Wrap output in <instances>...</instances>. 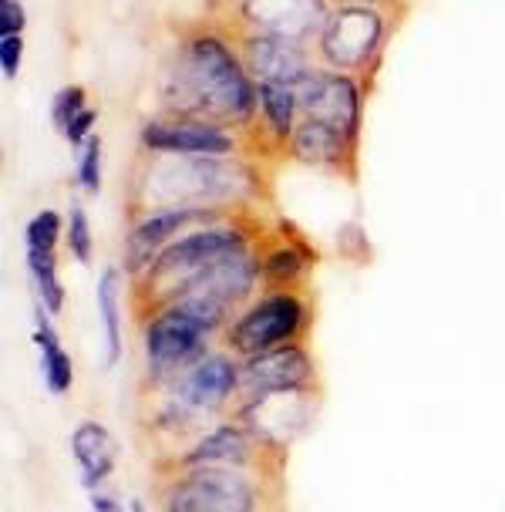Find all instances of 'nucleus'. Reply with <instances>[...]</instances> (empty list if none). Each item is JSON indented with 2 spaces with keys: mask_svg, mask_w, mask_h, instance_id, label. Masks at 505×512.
<instances>
[{
  "mask_svg": "<svg viewBox=\"0 0 505 512\" xmlns=\"http://www.w3.org/2000/svg\"><path fill=\"white\" fill-rule=\"evenodd\" d=\"M246 250H253L250 236H246L240 226L219 223V219L182 233L179 240L152 263V270L145 273L139 283H132L135 294H139V314L176 300L192 280H199L202 273L213 270L216 263H223L229 256L246 253Z\"/></svg>",
  "mask_w": 505,
  "mask_h": 512,
  "instance_id": "f257e3e1",
  "label": "nucleus"
},
{
  "mask_svg": "<svg viewBox=\"0 0 505 512\" xmlns=\"http://www.w3.org/2000/svg\"><path fill=\"white\" fill-rule=\"evenodd\" d=\"M145 196L155 209H213L219 203L253 196V176L246 166L223 155H172L165 162H155L145 179Z\"/></svg>",
  "mask_w": 505,
  "mask_h": 512,
  "instance_id": "f03ea898",
  "label": "nucleus"
},
{
  "mask_svg": "<svg viewBox=\"0 0 505 512\" xmlns=\"http://www.w3.org/2000/svg\"><path fill=\"white\" fill-rule=\"evenodd\" d=\"M253 102V85L223 44L213 38L192 44L176 85V105L182 112L209 118H246L253 112Z\"/></svg>",
  "mask_w": 505,
  "mask_h": 512,
  "instance_id": "7ed1b4c3",
  "label": "nucleus"
},
{
  "mask_svg": "<svg viewBox=\"0 0 505 512\" xmlns=\"http://www.w3.org/2000/svg\"><path fill=\"white\" fill-rule=\"evenodd\" d=\"M314 310L300 290H263L229 320L223 331V347L236 361H250L277 347L300 344L310 331Z\"/></svg>",
  "mask_w": 505,
  "mask_h": 512,
  "instance_id": "20e7f679",
  "label": "nucleus"
},
{
  "mask_svg": "<svg viewBox=\"0 0 505 512\" xmlns=\"http://www.w3.org/2000/svg\"><path fill=\"white\" fill-rule=\"evenodd\" d=\"M266 489L246 469H169L155 489V512H263Z\"/></svg>",
  "mask_w": 505,
  "mask_h": 512,
  "instance_id": "39448f33",
  "label": "nucleus"
},
{
  "mask_svg": "<svg viewBox=\"0 0 505 512\" xmlns=\"http://www.w3.org/2000/svg\"><path fill=\"white\" fill-rule=\"evenodd\" d=\"M139 341H142L145 381L152 388H165V384L176 381L186 368H192L202 354L213 351L216 334L202 320L186 314L182 307L162 304L139 314Z\"/></svg>",
  "mask_w": 505,
  "mask_h": 512,
  "instance_id": "423d86ee",
  "label": "nucleus"
},
{
  "mask_svg": "<svg viewBox=\"0 0 505 512\" xmlns=\"http://www.w3.org/2000/svg\"><path fill=\"white\" fill-rule=\"evenodd\" d=\"M260 283H263L260 256L253 250H246V253L229 256L223 263H216L213 270H206L199 280H192L176 300H169V304L182 307L186 314L202 320L216 337H223L229 320L256 297Z\"/></svg>",
  "mask_w": 505,
  "mask_h": 512,
  "instance_id": "0eeeda50",
  "label": "nucleus"
},
{
  "mask_svg": "<svg viewBox=\"0 0 505 512\" xmlns=\"http://www.w3.org/2000/svg\"><path fill=\"white\" fill-rule=\"evenodd\" d=\"M317 415V391H287V395H266L240 401L233 418L256 438L263 455H280L307 435Z\"/></svg>",
  "mask_w": 505,
  "mask_h": 512,
  "instance_id": "6e6552de",
  "label": "nucleus"
},
{
  "mask_svg": "<svg viewBox=\"0 0 505 512\" xmlns=\"http://www.w3.org/2000/svg\"><path fill=\"white\" fill-rule=\"evenodd\" d=\"M155 391H165V395L182 401L196 415L219 422L229 408L240 405V361L226 347H213L192 368L182 371L176 381H169L165 388Z\"/></svg>",
  "mask_w": 505,
  "mask_h": 512,
  "instance_id": "1a4fd4ad",
  "label": "nucleus"
},
{
  "mask_svg": "<svg viewBox=\"0 0 505 512\" xmlns=\"http://www.w3.org/2000/svg\"><path fill=\"white\" fill-rule=\"evenodd\" d=\"M216 223V209H179V206H159L149 209L145 216L135 219L125 233L122 246V270L128 283H139L152 263L179 240L182 233L196 230V226Z\"/></svg>",
  "mask_w": 505,
  "mask_h": 512,
  "instance_id": "9d476101",
  "label": "nucleus"
},
{
  "mask_svg": "<svg viewBox=\"0 0 505 512\" xmlns=\"http://www.w3.org/2000/svg\"><path fill=\"white\" fill-rule=\"evenodd\" d=\"M287 391H317V364L303 341L240 361V401L287 395Z\"/></svg>",
  "mask_w": 505,
  "mask_h": 512,
  "instance_id": "9b49d317",
  "label": "nucleus"
},
{
  "mask_svg": "<svg viewBox=\"0 0 505 512\" xmlns=\"http://www.w3.org/2000/svg\"><path fill=\"white\" fill-rule=\"evenodd\" d=\"M260 459H266L256 438L236 422V418H219L199 438L182 448L172 459V469H246L256 472Z\"/></svg>",
  "mask_w": 505,
  "mask_h": 512,
  "instance_id": "f8f14e48",
  "label": "nucleus"
},
{
  "mask_svg": "<svg viewBox=\"0 0 505 512\" xmlns=\"http://www.w3.org/2000/svg\"><path fill=\"white\" fill-rule=\"evenodd\" d=\"M68 452H71V459H75L78 486L85 496L101 486H108V479H112L118 469V459H122V445H118L115 432L105 422H98V418H81V422L71 428Z\"/></svg>",
  "mask_w": 505,
  "mask_h": 512,
  "instance_id": "ddd939ff",
  "label": "nucleus"
},
{
  "mask_svg": "<svg viewBox=\"0 0 505 512\" xmlns=\"http://www.w3.org/2000/svg\"><path fill=\"white\" fill-rule=\"evenodd\" d=\"M297 105L303 108L307 122H320L341 132L347 142L357 135V91L344 78H317L310 75L297 88Z\"/></svg>",
  "mask_w": 505,
  "mask_h": 512,
  "instance_id": "4468645a",
  "label": "nucleus"
},
{
  "mask_svg": "<svg viewBox=\"0 0 505 512\" xmlns=\"http://www.w3.org/2000/svg\"><path fill=\"white\" fill-rule=\"evenodd\" d=\"M58 317H51L48 310L34 304V320H31V341L34 351H38V371H41V384L51 398H64L75 388V361H71V351L64 344V337L54 324Z\"/></svg>",
  "mask_w": 505,
  "mask_h": 512,
  "instance_id": "2eb2a0df",
  "label": "nucleus"
},
{
  "mask_svg": "<svg viewBox=\"0 0 505 512\" xmlns=\"http://www.w3.org/2000/svg\"><path fill=\"white\" fill-rule=\"evenodd\" d=\"M142 142L155 152L169 155H226L233 139L206 122H152L142 128Z\"/></svg>",
  "mask_w": 505,
  "mask_h": 512,
  "instance_id": "dca6fc26",
  "label": "nucleus"
},
{
  "mask_svg": "<svg viewBox=\"0 0 505 512\" xmlns=\"http://www.w3.org/2000/svg\"><path fill=\"white\" fill-rule=\"evenodd\" d=\"M125 270L115 263L101 267L95 277V317L101 327V368L112 371L125 354V334H122V307H125Z\"/></svg>",
  "mask_w": 505,
  "mask_h": 512,
  "instance_id": "f3484780",
  "label": "nucleus"
},
{
  "mask_svg": "<svg viewBox=\"0 0 505 512\" xmlns=\"http://www.w3.org/2000/svg\"><path fill=\"white\" fill-rule=\"evenodd\" d=\"M381 38V17L367 7H344L341 14L330 21L324 34V51L330 61L357 64L374 51V44Z\"/></svg>",
  "mask_w": 505,
  "mask_h": 512,
  "instance_id": "a211bd4d",
  "label": "nucleus"
},
{
  "mask_svg": "<svg viewBox=\"0 0 505 512\" xmlns=\"http://www.w3.org/2000/svg\"><path fill=\"white\" fill-rule=\"evenodd\" d=\"M250 64L263 85H283L297 91L310 78L303 58L283 38H256L250 44Z\"/></svg>",
  "mask_w": 505,
  "mask_h": 512,
  "instance_id": "6ab92c4d",
  "label": "nucleus"
},
{
  "mask_svg": "<svg viewBox=\"0 0 505 512\" xmlns=\"http://www.w3.org/2000/svg\"><path fill=\"white\" fill-rule=\"evenodd\" d=\"M253 21L266 27L270 38H297L320 24V4L317 0H250Z\"/></svg>",
  "mask_w": 505,
  "mask_h": 512,
  "instance_id": "aec40b11",
  "label": "nucleus"
},
{
  "mask_svg": "<svg viewBox=\"0 0 505 512\" xmlns=\"http://www.w3.org/2000/svg\"><path fill=\"white\" fill-rule=\"evenodd\" d=\"M24 267L27 280L34 287V304L48 310L51 317L64 314V283L58 273V250H41V246H24Z\"/></svg>",
  "mask_w": 505,
  "mask_h": 512,
  "instance_id": "412c9836",
  "label": "nucleus"
},
{
  "mask_svg": "<svg viewBox=\"0 0 505 512\" xmlns=\"http://www.w3.org/2000/svg\"><path fill=\"white\" fill-rule=\"evenodd\" d=\"M347 145L351 142H347L341 132H334V128H327L320 122H303L297 128V135H293V152H297V159H303L307 166H337Z\"/></svg>",
  "mask_w": 505,
  "mask_h": 512,
  "instance_id": "4be33fe9",
  "label": "nucleus"
},
{
  "mask_svg": "<svg viewBox=\"0 0 505 512\" xmlns=\"http://www.w3.org/2000/svg\"><path fill=\"white\" fill-rule=\"evenodd\" d=\"M260 273L266 290H293V283H300L307 273V253L287 243L273 246L260 256Z\"/></svg>",
  "mask_w": 505,
  "mask_h": 512,
  "instance_id": "5701e85b",
  "label": "nucleus"
},
{
  "mask_svg": "<svg viewBox=\"0 0 505 512\" xmlns=\"http://www.w3.org/2000/svg\"><path fill=\"white\" fill-rule=\"evenodd\" d=\"M64 246H68V253L75 256V263H81V267L91 263V253H95V233H91L88 213L81 203H71L68 216H64Z\"/></svg>",
  "mask_w": 505,
  "mask_h": 512,
  "instance_id": "b1692460",
  "label": "nucleus"
},
{
  "mask_svg": "<svg viewBox=\"0 0 505 512\" xmlns=\"http://www.w3.org/2000/svg\"><path fill=\"white\" fill-rule=\"evenodd\" d=\"M256 91H260L263 112L270 118L273 132H277L280 139H287L290 125H293V108H297V91L283 88V85H256Z\"/></svg>",
  "mask_w": 505,
  "mask_h": 512,
  "instance_id": "393cba45",
  "label": "nucleus"
},
{
  "mask_svg": "<svg viewBox=\"0 0 505 512\" xmlns=\"http://www.w3.org/2000/svg\"><path fill=\"white\" fill-rule=\"evenodd\" d=\"M75 179L85 196H98V189H101V139L98 135H91L85 142V149H81Z\"/></svg>",
  "mask_w": 505,
  "mask_h": 512,
  "instance_id": "a878e982",
  "label": "nucleus"
},
{
  "mask_svg": "<svg viewBox=\"0 0 505 512\" xmlns=\"http://www.w3.org/2000/svg\"><path fill=\"white\" fill-rule=\"evenodd\" d=\"M85 91L81 88H64L58 98H54V105H51V118H54V125L61 128V135L68 132V125L75 122V118L85 112Z\"/></svg>",
  "mask_w": 505,
  "mask_h": 512,
  "instance_id": "bb28decb",
  "label": "nucleus"
},
{
  "mask_svg": "<svg viewBox=\"0 0 505 512\" xmlns=\"http://www.w3.org/2000/svg\"><path fill=\"white\" fill-rule=\"evenodd\" d=\"M24 11L17 0H0V38H21Z\"/></svg>",
  "mask_w": 505,
  "mask_h": 512,
  "instance_id": "cd10ccee",
  "label": "nucleus"
},
{
  "mask_svg": "<svg viewBox=\"0 0 505 512\" xmlns=\"http://www.w3.org/2000/svg\"><path fill=\"white\" fill-rule=\"evenodd\" d=\"M85 499H88V509L91 512H128V499H122L115 489H108V486L88 492Z\"/></svg>",
  "mask_w": 505,
  "mask_h": 512,
  "instance_id": "c85d7f7f",
  "label": "nucleus"
},
{
  "mask_svg": "<svg viewBox=\"0 0 505 512\" xmlns=\"http://www.w3.org/2000/svg\"><path fill=\"white\" fill-rule=\"evenodd\" d=\"M21 38H0V64H4V78H17L21 68Z\"/></svg>",
  "mask_w": 505,
  "mask_h": 512,
  "instance_id": "c756f323",
  "label": "nucleus"
},
{
  "mask_svg": "<svg viewBox=\"0 0 505 512\" xmlns=\"http://www.w3.org/2000/svg\"><path fill=\"white\" fill-rule=\"evenodd\" d=\"M95 118H98V112H91V108H85V112H81L75 122L68 125V132H64V139H68L71 145H85L88 139H91V125H95Z\"/></svg>",
  "mask_w": 505,
  "mask_h": 512,
  "instance_id": "7c9ffc66",
  "label": "nucleus"
},
{
  "mask_svg": "<svg viewBox=\"0 0 505 512\" xmlns=\"http://www.w3.org/2000/svg\"><path fill=\"white\" fill-rule=\"evenodd\" d=\"M128 512H152V509H149V502L135 496V499H128Z\"/></svg>",
  "mask_w": 505,
  "mask_h": 512,
  "instance_id": "2f4dec72",
  "label": "nucleus"
}]
</instances>
